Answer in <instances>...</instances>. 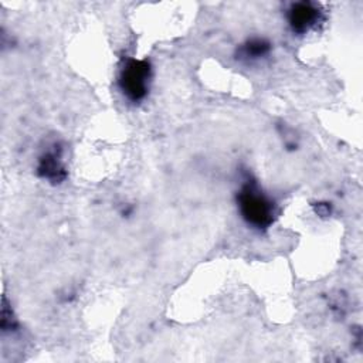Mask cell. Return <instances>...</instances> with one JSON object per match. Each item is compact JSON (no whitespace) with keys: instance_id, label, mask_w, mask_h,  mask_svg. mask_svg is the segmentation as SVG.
Segmentation results:
<instances>
[{"instance_id":"obj_1","label":"cell","mask_w":363,"mask_h":363,"mask_svg":"<svg viewBox=\"0 0 363 363\" xmlns=\"http://www.w3.org/2000/svg\"><path fill=\"white\" fill-rule=\"evenodd\" d=\"M238 206L245 221L257 228H267L274 221V203L254 183H247L241 189Z\"/></svg>"},{"instance_id":"obj_2","label":"cell","mask_w":363,"mask_h":363,"mask_svg":"<svg viewBox=\"0 0 363 363\" xmlns=\"http://www.w3.org/2000/svg\"><path fill=\"white\" fill-rule=\"evenodd\" d=\"M150 67L145 60H128L121 69L119 85L128 99L136 102L145 98L149 88Z\"/></svg>"},{"instance_id":"obj_3","label":"cell","mask_w":363,"mask_h":363,"mask_svg":"<svg viewBox=\"0 0 363 363\" xmlns=\"http://www.w3.org/2000/svg\"><path fill=\"white\" fill-rule=\"evenodd\" d=\"M320 11L312 3H296L289 10V24L296 33H305L316 24Z\"/></svg>"},{"instance_id":"obj_4","label":"cell","mask_w":363,"mask_h":363,"mask_svg":"<svg viewBox=\"0 0 363 363\" xmlns=\"http://www.w3.org/2000/svg\"><path fill=\"white\" fill-rule=\"evenodd\" d=\"M38 173L51 182H61L65 176L60 156L52 150L45 153L38 163Z\"/></svg>"},{"instance_id":"obj_5","label":"cell","mask_w":363,"mask_h":363,"mask_svg":"<svg viewBox=\"0 0 363 363\" xmlns=\"http://www.w3.org/2000/svg\"><path fill=\"white\" fill-rule=\"evenodd\" d=\"M268 51H269V44L265 43L264 40L257 38V40H251L245 45H242L240 50V55H241V58L252 61V60H257V58L265 55Z\"/></svg>"}]
</instances>
